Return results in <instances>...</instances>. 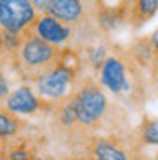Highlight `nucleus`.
Wrapping results in <instances>:
<instances>
[{
	"instance_id": "obj_1",
	"label": "nucleus",
	"mask_w": 158,
	"mask_h": 160,
	"mask_svg": "<svg viewBox=\"0 0 158 160\" xmlns=\"http://www.w3.org/2000/svg\"><path fill=\"white\" fill-rule=\"evenodd\" d=\"M80 66H82V60L75 51L62 49L58 62L35 80L38 97L49 104H60L71 98L82 82Z\"/></svg>"
},
{
	"instance_id": "obj_2",
	"label": "nucleus",
	"mask_w": 158,
	"mask_h": 160,
	"mask_svg": "<svg viewBox=\"0 0 158 160\" xmlns=\"http://www.w3.org/2000/svg\"><path fill=\"white\" fill-rule=\"evenodd\" d=\"M98 84L116 98H126L135 106L140 97V66L129 55H109L98 71Z\"/></svg>"
},
{
	"instance_id": "obj_3",
	"label": "nucleus",
	"mask_w": 158,
	"mask_h": 160,
	"mask_svg": "<svg viewBox=\"0 0 158 160\" xmlns=\"http://www.w3.org/2000/svg\"><path fill=\"white\" fill-rule=\"evenodd\" d=\"M71 102L75 106L80 128L84 131L98 129L102 122H106V118L113 113L111 102L107 98V91L95 78L82 80L78 89L73 93Z\"/></svg>"
},
{
	"instance_id": "obj_4",
	"label": "nucleus",
	"mask_w": 158,
	"mask_h": 160,
	"mask_svg": "<svg viewBox=\"0 0 158 160\" xmlns=\"http://www.w3.org/2000/svg\"><path fill=\"white\" fill-rule=\"evenodd\" d=\"M60 53H62V48H57L42 40L29 29L24 33V40L18 51L15 53L13 60L17 62V69L27 80L35 82L42 73H46L51 66L58 62Z\"/></svg>"
},
{
	"instance_id": "obj_5",
	"label": "nucleus",
	"mask_w": 158,
	"mask_h": 160,
	"mask_svg": "<svg viewBox=\"0 0 158 160\" xmlns=\"http://www.w3.org/2000/svg\"><path fill=\"white\" fill-rule=\"evenodd\" d=\"M138 148L133 133H109L96 135L89 140L87 157L91 160H129Z\"/></svg>"
},
{
	"instance_id": "obj_6",
	"label": "nucleus",
	"mask_w": 158,
	"mask_h": 160,
	"mask_svg": "<svg viewBox=\"0 0 158 160\" xmlns=\"http://www.w3.org/2000/svg\"><path fill=\"white\" fill-rule=\"evenodd\" d=\"M38 18L31 0H0V29L24 35Z\"/></svg>"
},
{
	"instance_id": "obj_7",
	"label": "nucleus",
	"mask_w": 158,
	"mask_h": 160,
	"mask_svg": "<svg viewBox=\"0 0 158 160\" xmlns=\"http://www.w3.org/2000/svg\"><path fill=\"white\" fill-rule=\"evenodd\" d=\"M131 0H95V17L98 29L111 33L127 22Z\"/></svg>"
},
{
	"instance_id": "obj_8",
	"label": "nucleus",
	"mask_w": 158,
	"mask_h": 160,
	"mask_svg": "<svg viewBox=\"0 0 158 160\" xmlns=\"http://www.w3.org/2000/svg\"><path fill=\"white\" fill-rule=\"evenodd\" d=\"M31 31L37 37H40L42 40L49 42V44L57 46V48H62L64 44H67L73 38V33H75L73 26H67V24L60 22L58 18L51 17L47 13L38 15V18L33 24Z\"/></svg>"
},
{
	"instance_id": "obj_9",
	"label": "nucleus",
	"mask_w": 158,
	"mask_h": 160,
	"mask_svg": "<svg viewBox=\"0 0 158 160\" xmlns=\"http://www.w3.org/2000/svg\"><path fill=\"white\" fill-rule=\"evenodd\" d=\"M46 104L49 102L40 98L38 93H35L29 86H20L17 89H13L7 95V98L4 100V106L15 115H35Z\"/></svg>"
},
{
	"instance_id": "obj_10",
	"label": "nucleus",
	"mask_w": 158,
	"mask_h": 160,
	"mask_svg": "<svg viewBox=\"0 0 158 160\" xmlns=\"http://www.w3.org/2000/svg\"><path fill=\"white\" fill-rule=\"evenodd\" d=\"M47 15L67 26L84 24L89 11L84 0H47Z\"/></svg>"
},
{
	"instance_id": "obj_11",
	"label": "nucleus",
	"mask_w": 158,
	"mask_h": 160,
	"mask_svg": "<svg viewBox=\"0 0 158 160\" xmlns=\"http://www.w3.org/2000/svg\"><path fill=\"white\" fill-rule=\"evenodd\" d=\"M158 13V0H131L127 22L131 28L138 29L147 24Z\"/></svg>"
},
{
	"instance_id": "obj_12",
	"label": "nucleus",
	"mask_w": 158,
	"mask_h": 160,
	"mask_svg": "<svg viewBox=\"0 0 158 160\" xmlns=\"http://www.w3.org/2000/svg\"><path fill=\"white\" fill-rule=\"evenodd\" d=\"M133 137L140 148H158V118L146 117L133 131Z\"/></svg>"
},
{
	"instance_id": "obj_13",
	"label": "nucleus",
	"mask_w": 158,
	"mask_h": 160,
	"mask_svg": "<svg viewBox=\"0 0 158 160\" xmlns=\"http://www.w3.org/2000/svg\"><path fill=\"white\" fill-rule=\"evenodd\" d=\"M129 57L135 60L140 68H151L155 64V60H156V51L153 48L149 37L135 40L133 46L129 48Z\"/></svg>"
},
{
	"instance_id": "obj_14",
	"label": "nucleus",
	"mask_w": 158,
	"mask_h": 160,
	"mask_svg": "<svg viewBox=\"0 0 158 160\" xmlns=\"http://www.w3.org/2000/svg\"><path fill=\"white\" fill-rule=\"evenodd\" d=\"M22 131V120L11 113L6 106H0V140H11L17 138L18 133Z\"/></svg>"
},
{
	"instance_id": "obj_15",
	"label": "nucleus",
	"mask_w": 158,
	"mask_h": 160,
	"mask_svg": "<svg viewBox=\"0 0 158 160\" xmlns=\"http://www.w3.org/2000/svg\"><path fill=\"white\" fill-rule=\"evenodd\" d=\"M4 155H6V160H42V157L33 148H29V144H26V142L13 144Z\"/></svg>"
},
{
	"instance_id": "obj_16",
	"label": "nucleus",
	"mask_w": 158,
	"mask_h": 160,
	"mask_svg": "<svg viewBox=\"0 0 158 160\" xmlns=\"http://www.w3.org/2000/svg\"><path fill=\"white\" fill-rule=\"evenodd\" d=\"M107 57H109V48L106 44H96V46L87 48V62L95 71H98L102 68V64L106 62Z\"/></svg>"
},
{
	"instance_id": "obj_17",
	"label": "nucleus",
	"mask_w": 158,
	"mask_h": 160,
	"mask_svg": "<svg viewBox=\"0 0 158 160\" xmlns=\"http://www.w3.org/2000/svg\"><path fill=\"white\" fill-rule=\"evenodd\" d=\"M11 93V88H9V78L7 75L4 73V69L0 68V102L7 98V95Z\"/></svg>"
},
{
	"instance_id": "obj_18",
	"label": "nucleus",
	"mask_w": 158,
	"mask_h": 160,
	"mask_svg": "<svg viewBox=\"0 0 158 160\" xmlns=\"http://www.w3.org/2000/svg\"><path fill=\"white\" fill-rule=\"evenodd\" d=\"M129 160H156V158H155V157H151V155H147V153H146V149L138 146L136 149L131 153Z\"/></svg>"
},
{
	"instance_id": "obj_19",
	"label": "nucleus",
	"mask_w": 158,
	"mask_h": 160,
	"mask_svg": "<svg viewBox=\"0 0 158 160\" xmlns=\"http://www.w3.org/2000/svg\"><path fill=\"white\" fill-rule=\"evenodd\" d=\"M31 4L35 6V9L38 11V15L47 13V0H31Z\"/></svg>"
},
{
	"instance_id": "obj_20",
	"label": "nucleus",
	"mask_w": 158,
	"mask_h": 160,
	"mask_svg": "<svg viewBox=\"0 0 158 160\" xmlns=\"http://www.w3.org/2000/svg\"><path fill=\"white\" fill-rule=\"evenodd\" d=\"M149 40H151V44H153V48H155V51H156V55H158V28L149 35Z\"/></svg>"
},
{
	"instance_id": "obj_21",
	"label": "nucleus",
	"mask_w": 158,
	"mask_h": 160,
	"mask_svg": "<svg viewBox=\"0 0 158 160\" xmlns=\"http://www.w3.org/2000/svg\"><path fill=\"white\" fill-rule=\"evenodd\" d=\"M7 57V51H6V46H4V35H2V29H0V62Z\"/></svg>"
},
{
	"instance_id": "obj_22",
	"label": "nucleus",
	"mask_w": 158,
	"mask_h": 160,
	"mask_svg": "<svg viewBox=\"0 0 158 160\" xmlns=\"http://www.w3.org/2000/svg\"><path fill=\"white\" fill-rule=\"evenodd\" d=\"M89 160H91V158H89Z\"/></svg>"
}]
</instances>
